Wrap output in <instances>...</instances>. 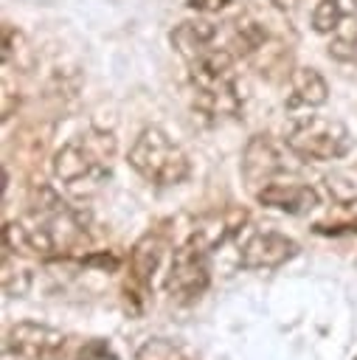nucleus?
Instances as JSON below:
<instances>
[{
    "instance_id": "f257e3e1",
    "label": "nucleus",
    "mask_w": 357,
    "mask_h": 360,
    "mask_svg": "<svg viewBox=\"0 0 357 360\" xmlns=\"http://www.w3.org/2000/svg\"><path fill=\"white\" fill-rule=\"evenodd\" d=\"M188 82L194 90V107L211 118L239 115L245 96L236 76V62L228 48H208L188 59Z\"/></svg>"
},
{
    "instance_id": "f03ea898",
    "label": "nucleus",
    "mask_w": 357,
    "mask_h": 360,
    "mask_svg": "<svg viewBox=\"0 0 357 360\" xmlns=\"http://www.w3.org/2000/svg\"><path fill=\"white\" fill-rule=\"evenodd\" d=\"M112 158H115V138L104 129H87L53 152L51 169L53 177L62 180L67 188L84 191L104 183Z\"/></svg>"
},
{
    "instance_id": "7ed1b4c3",
    "label": "nucleus",
    "mask_w": 357,
    "mask_h": 360,
    "mask_svg": "<svg viewBox=\"0 0 357 360\" xmlns=\"http://www.w3.org/2000/svg\"><path fill=\"white\" fill-rule=\"evenodd\" d=\"M284 146L301 160H337L351 149V132L329 115H298L284 132Z\"/></svg>"
},
{
    "instance_id": "20e7f679",
    "label": "nucleus",
    "mask_w": 357,
    "mask_h": 360,
    "mask_svg": "<svg viewBox=\"0 0 357 360\" xmlns=\"http://www.w3.org/2000/svg\"><path fill=\"white\" fill-rule=\"evenodd\" d=\"M126 160L143 180L155 186H177L188 177L191 169L186 152L157 127H146L135 138Z\"/></svg>"
},
{
    "instance_id": "39448f33",
    "label": "nucleus",
    "mask_w": 357,
    "mask_h": 360,
    "mask_svg": "<svg viewBox=\"0 0 357 360\" xmlns=\"http://www.w3.org/2000/svg\"><path fill=\"white\" fill-rule=\"evenodd\" d=\"M208 256H211V248L194 233L174 250L171 264H169V276H166V292L174 301L188 304L205 292V287L211 281Z\"/></svg>"
},
{
    "instance_id": "423d86ee",
    "label": "nucleus",
    "mask_w": 357,
    "mask_h": 360,
    "mask_svg": "<svg viewBox=\"0 0 357 360\" xmlns=\"http://www.w3.org/2000/svg\"><path fill=\"white\" fill-rule=\"evenodd\" d=\"M242 174L253 191H259L267 183L281 180L284 174H292V166L284 155V149L270 135H253L242 155Z\"/></svg>"
},
{
    "instance_id": "0eeeda50",
    "label": "nucleus",
    "mask_w": 357,
    "mask_h": 360,
    "mask_svg": "<svg viewBox=\"0 0 357 360\" xmlns=\"http://www.w3.org/2000/svg\"><path fill=\"white\" fill-rule=\"evenodd\" d=\"M65 349V335L48 323L20 321L6 332V352L20 360H56Z\"/></svg>"
},
{
    "instance_id": "6e6552de",
    "label": "nucleus",
    "mask_w": 357,
    "mask_h": 360,
    "mask_svg": "<svg viewBox=\"0 0 357 360\" xmlns=\"http://www.w3.org/2000/svg\"><path fill=\"white\" fill-rule=\"evenodd\" d=\"M298 253V242L278 231H256L242 242L239 262L247 270H273Z\"/></svg>"
},
{
    "instance_id": "1a4fd4ad",
    "label": "nucleus",
    "mask_w": 357,
    "mask_h": 360,
    "mask_svg": "<svg viewBox=\"0 0 357 360\" xmlns=\"http://www.w3.org/2000/svg\"><path fill=\"white\" fill-rule=\"evenodd\" d=\"M166 250V242L157 231H149L146 236L138 239V245L132 248L129 253V278L124 284V292H126V301H143L146 295V287L152 281V273L157 270L160 264V256Z\"/></svg>"
},
{
    "instance_id": "9d476101",
    "label": "nucleus",
    "mask_w": 357,
    "mask_h": 360,
    "mask_svg": "<svg viewBox=\"0 0 357 360\" xmlns=\"http://www.w3.org/2000/svg\"><path fill=\"white\" fill-rule=\"evenodd\" d=\"M253 194L264 208H275V211H284V214H304V211H312L320 202L318 191L309 183H295V180H284V177L275 180V183L261 186Z\"/></svg>"
},
{
    "instance_id": "9b49d317",
    "label": "nucleus",
    "mask_w": 357,
    "mask_h": 360,
    "mask_svg": "<svg viewBox=\"0 0 357 360\" xmlns=\"http://www.w3.org/2000/svg\"><path fill=\"white\" fill-rule=\"evenodd\" d=\"M326 98H329V84L315 68H295L290 73V96H287L290 110L320 107L326 104Z\"/></svg>"
},
{
    "instance_id": "f8f14e48",
    "label": "nucleus",
    "mask_w": 357,
    "mask_h": 360,
    "mask_svg": "<svg viewBox=\"0 0 357 360\" xmlns=\"http://www.w3.org/2000/svg\"><path fill=\"white\" fill-rule=\"evenodd\" d=\"M214 39H216V25L208 20H186V22L174 25V31H171V45L186 62L200 56L202 51H208L214 45Z\"/></svg>"
},
{
    "instance_id": "ddd939ff",
    "label": "nucleus",
    "mask_w": 357,
    "mask_h": 360,
    "mask_svg": "<svg viewBox=\"0 0 357 360\" xmlns=\"http://www.w3.org/2000/svg\"><path fill=\"white\" fill-rule=\"evenodd\" d=\"M247 219V214L242 211V208H222V211H211V214H205L197 225H194V236H200L211 250L216 248V245H222L228 236H233L239 228H242V222Z\"/></svg>"
},
{
    "instance_id": "4468645a",
    "label": "nucleus",
    "mask_w": 357,
    "mask_h": 360,
    "mask_svg": "<svg viewBox=\"0 0 357 360\" xmlns=\"http://www.w3.org/2000/svg\"><path fill=\"white\" fill-rule=\"evenodd\" d=\"M343 22V8L337 0H320L312 8V28L318 34H335Z\"/></svg>"
},
{
    "instance_id": "2eb2a0df",
    "label": "nucleus",
    "mask_w": 357,
    "mask_h": 360,
    "mask_svg": "<svg viewBox=\"0 0 357 360\" xmlns=\"http://www.w3.org/2000/svg\"><path fill=\"white\" fill-rule=\"evenodd\" d=\"M264 39H267V31H264L259 22H250V20H245V22H239V25H236V34H233V45L239 48V53L250 56V53L261 51V48H264Z\"/></svg>"
},
{
    "instance_id": "dca6fc26",
    "label": "nucleus",
    "mask_w": 357,
    "mask_h": 360,
    "mask_svg": "<svg viewBox=\"0 0 357 360\" xmlns=\"http://www.w3.org/2000/svg\"><path fill=\"white\" fill-rule=\"evenodd\" d=\"M20 53L31 56V48H25V37H22L17 28L3 25V65H11V62H14L17 68H22Z\"/></svg>"
},
{
    "instance_id": "f3484780",
    "label": "nucleus",
    "mask_w": 357,
    "mask_h": 360,
    "mask_svg": "<svg viewBox=\"0 0 357 360\" xmlns=\"http://www.w3.org/2000/svg\"><path fill=\"white\" fill-rule=\"evenodd\" d=\"M73 360H121V357L112 352V346H110L107 340H87V343L76 352Z\"/></svg>"
},
{
    "instance_id": "a211bd4d",
    "label": "nucleus",
    "mask_w": 357,
    "mask_h": 360,
    "mask_svg": "<svg viewBox=\"0 0 357 360\" xmlns=\"http://www.w3.org/2000/svg\"><path fill=\"white\" fill-rule=\"evenodd\" d=\"M231 0H188V8L194 11H222Z\"/></svg>"
},
{
    "instance_id": "6ab92c4d",
    "label": "nucleus",
    "mask_w": 357,
    "mask_h": 360,
    "mask_svg": "<svg viewBox=\"0 0 357 360\" xmlns=\"http://www.w3.org/2000/svg\"><path fill=\"white\" fill-rule=\"evenodd\" d=\"M343 8V17H357V0H337Z\"/></svg>"
},
{
    "instance_id": "aec40b11",
    "label": "nucleus",
    "mask_w": 357,
    "mask_h": 360,
    "mask_svg": "<svg viewBox=\"0 0 357 360\" xmlns=\"http://www.w3.org/2000/svg\"><path fill=\"white\" fill-rule=\"evenodd\" d=\"M275 8H281V11H290V8H295V3L298 0H270Z\"/></svg>"
}]
</instances>
